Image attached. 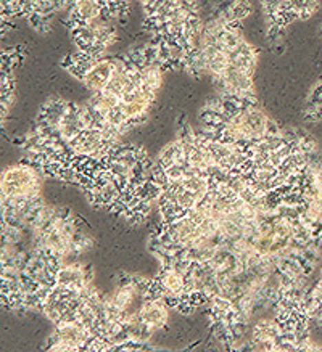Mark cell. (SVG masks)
<instances>
[{
	"label": "cell",
	"mask_w": 322,
	"mask_h": 352,
	"mask_svg": "<svg viewBox=\"0 0 322 352\" xmlns=\"http://www.w3.org/2000/svg\"><path fill=\"white\" fill-rule=\"evenodd\" d=\"M94 338L91 331L76 318L61 320L56 323V330L52 336V347L54 351H79L87 349L89 342Z\"/></svg>",
	"instance_id": "cell-2"
},
{
	"label": "cell",
	"mask_w": 322,
	"mask_h": 352,
	"mask_svg": "<svg viewBox=\"0 0 322 352\" xmlns=\"http://www.w3.org/2000/svg\"><path fill=\"white\" fill-rule=\"evenodd\" d=\"M155 98L156 92L153 89L147 87V85L134 90V92L126 94L125 97L121 98L120 107L122 109V113H125L126 120L131 122V126L136 124L137 121L145 120L147 113H149Z\"/></svg>",
	"instance_id": "cell-3"
},
{
	"label": "cell",
	"mask_w": 322,
	"mask_h": 352,
	"mask_svg": "<svg viewBox=\"0 0 322 352\" xmlns=\"http://www.w3.org/2000/svg\"><path fill=\"white\" fill-rule=\"evenodd\" d=\"M163 66L160 63H149L140 68L142 79H144V85L153 89L155 92H158L161 84H163Z\"/></svg>",
	"instance_id": "cell-8"
},
{
	"label": "cell",
	"mask_w": 322,
	"mask_h": 352,
	"mask_svg": "<svg viewBox=\"0 0 322 352\" xmlns=\"http://www.w3.org/2000/svg\"><path fill=\"white\" fill-rule=\"evenodd\" d=\"M253 13V3L250 0H230L222 10L217 13V18L226 25L230 23H242Z\"/></svg>",
	"instance_id": "cell-7"
},
{
	"label": "cell",
	"mask_w": 322,
	"mask_h": 352,
	"mask_svg": "<svg viewBox=\"0 0 322 352\" xmlns=\"http://www.w3.org/2000/svg\"><path fill=\"white\" fill-rule=\"evenodd\" d=\"M115 66H116V60H108V58L98 60L97 63L94 65L86 74H84V78L80 80H83L87 90H91L92 95L102 92V90H105L108 82H110V79L113 78Z\"/></svg>",
	"instance_id": "cell-4"
},
{
	"label": "cell",
	"mask_w": 322,
	"mask_h": 352,
	"mask_svg": "<svg viewBox=\"0 0 322 352\" xmlns=\"http://www.w3.org/2000/svg\"><path fill=\"white\" fill-rule=\"evenodd\" d=\"M139 316L151 331H156L168 322V306L164 304V299L147 298V301L142 304Z\"/></svg>",
	"instance_id": "cell-5"
},
{
	"label": "cell",
	"mask_w": 322,
	"mask_h": 352,
	"mask_svg": "<svg viewBox=\"0 0 322 352\" xmlns=\"http://www.w3.org/2000/svg\"><path fill=\"white\" fill-rule=\"evenodd\" d=\"M229 54V65L235 66L248 74H255L258 65V52L253 45H250L247 41H244L235 49L227 52Z\"/></svg>",
	"instance_id": "cell-6"
},
{
	"label": "cell",
	"mask_w": 322,
	"mask_h": 352,
	"mask_svg": "<svg viewBox=\"0 0 322 352\" xmlns=\"http://www.w3.org/2000/svg\"><path fill=\"white\" fill-rule=\"evenodd\" d=\"M2 197L6 206L31 201L41 197V177L32 166H10L2 174Z\"/></svg>",
	"instance_id": "cell-1"
}]
</instances>
